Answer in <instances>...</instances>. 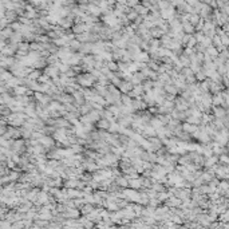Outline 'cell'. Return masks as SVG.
I'll return each mask as SVG.
<instances>
[{
    "label": "cell",
    "mask_w": 229,
    "mask_h": 229,
    "mask_svg": "<svg viewBox=\"0 0 229 229\" xmlns=\"http://www.w3.org/2000/svg\"><path fill=\"white\" fill-rule=\"evenodd\" d=\"M78 80L82 86H91L92 82H94V78L90 74H82L78 76Z\"/></svg>",
    "instance_id": "cell-1"
},
{
    "label": "cell",
    "mask_w": 229,
    "mask_h": 229,
    "mask_svg": "<svg viewBox=\"0 0 229 229\" xmlns=\"http://www.w3.org/2000/svg\"><path fill=\"white\" fill-rule=\"evenodd\" d=\"M119 88H121V91H123V92H129L133 88V86L130 82H122L119 84Z\"/></svg>",
    "instance_id": "cell-2"
},
{
    "label": "cell",
    "mask_w": 229,
    "mask_h": 229,
    "mask_svg": "<svg viewBox=\"0 0 229 229\" xmlns=\"http://www.w3.org/2000/svg\"><path fill=\"white\" fill-rule=\"evenodd\" d=\"M96 126L99 129H110V123H108L107 119H102L99 122H96Z\"/></svg>",
    "instance_id": "cell-3"
},
{
    "label": "cell",
    "mask_w": 229,
    "mask_h": 229,
    "mask_svg": "<svg viewBox=\"0 0 229 229\" xmlns=\"http://www.w3.org/2000/svg\"><path fill=\"white\" fill-rule=\"evenodd\" d=\"M106 66H107L108 70H111V71H115V70H118V68H119V64H117L114 62H108Z\"/></svg>",
    "instance_id": "cell-4"
},
{
    "label": "cell",
    "mask_w": 229,
    "mask_h": 229,
    "mask_svg": "<svg viewBox=\"0 0 229 229\" xmlns=\"http://www.w3.org/2000/svg\"><path fill=\"white\" fill-rule=\"evenodd\" d=\"M15 92H18V94H24V92H26V88L18 86V87H15Z\"/></svg>",
    "instance_id": "cell-5"
}]
</instances>
